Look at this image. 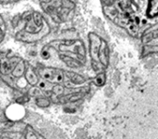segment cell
<instances>
[{
    "label": "cell",
    "mask_w": 158,
    "mask_h": 139,
    "mask_svg": "<svg viewBox=\"0 0 158 139\" xmlns=\"http://www.w3.org/2000/svg\"><path fill=\"white\" fill-rule=\"evenodd\" d=\"M50 32L46 20L38 12H31L25 18L24 28L17 33V38L22 42L32 43L41 40Z\"/></svg>",
    "instance_id": "6da1fadb"
},
{
    "label": "cell",
    "mask_w": 158,
    "mask_h": 139,
    "mask_svg": "<svg viewBox=\"0 0 158 139\" xmlns=\"http://www.w3.org/2000/svg\"><path fill=\"white\" fill-rule=\"evenodd\" d=\"M60 59L70 68L81 67L85 62V47L80 40H64L58 44Z\"/></svg>",
    "instance_id": "7a4b0ae2"
},
{
    "label": "cell",
    "mask_w": 158,
    "mask_h": 139,
    "mask_svg": "<svg viewBox=\"0 0 158 139\" xmlns=\"http://www.w3.org/2000/svg\"><path fill=\"white\" fill-rule=\"evenodd\" d=\"M90 56L94 71L105 69L108 65V47L106 42L96 33L89 34Z\"/></svg>",
    "instance_id": "3957f363"
},
{
    "label": "cell",
    "mask_w": 158,
    "mask_h": 139,
    "mask_svg": "<svg viewBox=\"0 0 158 139\" xmlns=\"http://www.w3.org/2000/svg\"><path fill=\"white\" fill-rule=\"evenodd\" d=\"M38 73L44 81L49 84L60 85L64 81V72L57 68H40L38 70Z\"/></svg>",
    "instance_id": "277c9868"
},
{
    "label": "cell",
    "mask_w": 158,
    "mask_h": 139,
    "mask_svg": "<svg viewBox=\"0 0 158 139\" xmlns=\"http://www.w3.org/2000/svg\"><path fill=\"white\" fill-rule=\"evenodd\" d=\"M19 59L13 58V59H6L2 60L0 62V72L4 75H7L10 72H12Z\"/></svg>",
    "instance_id": "5b68a950"
},
{
    "label": "cell",
    "mask_w": 158,
    "mask_h": 139,
    "mask_svg": "<svg viewBox=\"0 0 158 139\" xmlns=\"http://www.w3.org/2000/svg\"><path fill=\"white\" fill-rule=\"evenodd\" d=\"M153 41L157 43V25L156 24L153 26L152 28L148 29L147 31H145L143 34V42L146 44V46H148V44L152 43Z\"/></svg>",
    "instance_id": "8992f818"
},
{
    "label": "cell",
    "mask_w": 158,
    "mask_h": 139,
    "mask_svg": "<svg viewBox=\"0 0 158 139\" xmlns=\"http://www.w3.org/2000/svg\"><path fill=\"white\" fill-rule=\"evenodd\" d=\"M84 96L83 91H79V92H74L70 93L69 95H66L64 97H59L58 101L62 103H69V102H75L79 99H81Z\"/></svg>",
    "instance_id": "52a82bcc"
},
{
    "label": "cell",
    "mask_w": 158,
    "mask_h": 139,
    "mask_svg": "<svg viewBox=\"0 0 158 139\" xmlns=\"http://www.w3.org/2000/svg\"><path fill=\"white\" fill-rule=\"evenodd\" d=\"M25 79L31 85H37L39 83V77L31 67H27L25 70Z\"/></svg>",
    "instance_id": "ba28073f"
},
{
    "label": "cell",
    "mask_w": 158,
    "mask_h": 139,
    "mask_svg": "<svg viewBox=\"0 0 158 139\" xmlns=\"http://www.w3.org/2000/svg\"><path fill=\"white\" fill-rule=\"evenodd\" d=\"M25 70H26V66H25V61L23 59H19V61L17 62L15 68L12 71V75L14 77H20L25 73Z\"/></svg>",
    "instance_id": "9c48e42d"
},
{
    "label": "cell",
    "mask_w": 158,
    "mask_h": 139,
    "mask_svg": "<svg viewBox=\"0 0 158 139\" xmlns=\"http://www.w3.org/2000/svg\"><path fill=\"white\" fill-rule=\"evenodd\" d=\"M158 1H152L148 3L146 14L149 18H156L157 16Z\"/></svg>",
    "instance_id": "30bf717a"
},
{
    "label": "cell",
    "mask_w": 158,
    "mask_h": 139,
    "mask_svg": "<svg viewBox=\"0 0 158 139\" xmlns=\"http://www.w3.org/2000/svg\"><path fill=\"white\" fill-rule=\"evenodd\" d=\"M94 84L97 86H102L106 83V73L105 72H100L98 73L93 80Z\"/></svg>",
    "instance_id": "8fae6325"
},
{
    "label": "cell",
    "mask_w": 158,
    "mask_h": 139,
    "mask_svg": "<svg viewBox=\"0 0 158 139\" xmlns=\"http://www.w3.org/2000/svg\"><path fill=\"white\" fill-rule=\"evenodd\" d=\"M69 77L70 81H71L72 83H74V84L80 85V84H82V83L85 82L84 78H83L81 75L77 74V73H74V72H69Z\"/></svg>",
    "instance_id": "7c38bea8"
},
{
    "label": "cell",
    "mask_w": 158,
    "mask_h": 139,
    "mask_svg": "<svg viewBox=\"0 0 158 139\" xmlns=\"http://www.w3.org/2000/svg\"><path fill=\"white\" fill-rule=\"evenodd\" d=\"M65 87L61 85H56L52 88V93H53V98H59L63 93H64Z\"/></svg>",
    "instance_id": "4fadbf2b"
},
{
    "label": "cell",
    "mask_w": 158,
    "mask_h": 139,
    "mask_svg": "<svg viewBox=\"0 0 158 139\" xmlns=\"http://www.w3.org/2000/svg\"><path fill=\"white\" fill-rule=\"evenodd\" d=\"M6 23L4 19L2 18V16L0 15V43L4 40L5 35H6Z\"/></svg>",
    "instance_id": "5bb4252c"
},
{
    "label": "cell",
    "mask_w": 158,
    "mask_h": 139,
    "mask_svg": "<svg viewBox=\"0 0 158 139\" xmlns=\"http://www.w3.org/2000/svg\"><path fill=\"white\" fill-rule=\"evenodd\" d=\"M36 104H37L38 106H40V107L44 108V107L49 106L50 100H49L48 98H39L36 99Z\"/></svg>",
    "instance_id": "9a60e30c"
},
{
    "label": "cell",
    "mask_w": 158,
    "mask_h": 139,
    "mask_svg": "<svg viewBox=\"0 0 158 139\" xmlns=\"http://www.w3.org/2000/svg\"><path fill=\"white\" fill-rule=\"evenodd\" d=\"M37 85H39V88L41 90H50V89L53 88L52 84H49V83H47L45 81H41V82L39 81V83Z\"/></svg>",
    "instance_id": "2e32d148"
}]
</instances>
